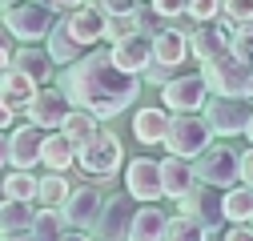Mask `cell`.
Returning a JSON list of instances; mask_svg holds the SVG:
<instances>
[{"mask_svg":"<svg viewBox=\"0 0 253 241\" xmlns=\"http://www.w3.org/2000/svg\"><path fill=\"white\" fill-rule=\"evenodd\" d=\"M56 84L69 93L73 105L88 109L92 117H101V120L125 113L141 97V73L121 69L109 52H92V48L81 60L65 65V73H60Z\"/></svg>","mask_w":253,"mask_h":241,"instance_id":"6da1fadb","label":"cell"},{"mask_svg":"<svg viewBox=\"0 0 253 241\" xmlns=\"http://www.w3.org/2000/svg\"><path fill=\"white\" fill-rule=\"evenodd\" d=\"M249 69L253 65H245L233 48H221L201 60V77L209 84V93H217V97H249Z\"/></svg>","mask_w":253,"mask_h":241,"instance_id":"7a4b0ae2","label":"cell"},{"mask_svg":"<svg viewBox=\"0 0 253 241\" xmlns=\"http://www.w3.org/2000/svg\"><path fill=\"white\" fill-rule=\"evenodd\" d=\"M52 20H56V12H52V4H44V0H12V4L0 8V24H4L12 33V40H20V44L44 40Z\"/></svg>","mask_w":253,"mask_h":241,"instance_id":"3957f363","label":"cell"},{"mask_svg":"<svg viewBox=\"0 0 253 241\" xmlns=\"http://www.w3.org/2000/svg\"><path fill=\"white\" fill-rule=\"evenodd\" d=\"M193 173H197V181L201 185H213V189H229V185H237L241 181V153L233 145H205L201 153L193 157Z\"/></svg>","mask_w":253,"mask_h":241,"instance_id":"277c9868","label":"cell"},{"mask_svg":"<svg viewBox=\"0 0 253 241\" xmlns=\"http://www.w3.org/2000/svg\"><path fill=\"white\" fill-rule=\"evenodd\" d=\"M73 165L81 173H88V177H117V169L125 165V145H121L117 133L97 129V137L77 149V161Z\"/></svg>","mask_w":253,"mask_h":241,"instance_id":"5b68a950","label":"cell"},{"mask_svg":"<svg viewBox=\"0 0 253 241\" xmlns=\"http://www.w3.org/2000/svg\"><path fill=\"white\" fill-rule=\"evenodd\" d=\"M209 141H213V129L205 125L201 113H169V129H165V137H161V145L169 149V153L193 161Z\"/></svg>","mask_w":253,"mask_h":241,"instance_id":"8992f818","label":"cell"},{"mask_svg":"<svg viewBox=\"0 0 253 241\" xmlns=\"http://www.w3.org/2000/svg\"><path fill=\"white\" fill-rule=\"evenodd\" d=\"M69 109H73L69 93H65L60 84L48 80V84H37V93L28 97V105H24V120H33V125H41L44 133H52V129L65 125Z\"/></svg>","mask_w":253,"mask_h":241,"instance_id":"52a82bcc","label":"cell"},{"mask_svg":"<svg viewBox=\"0 0 253 241\" xmlns=\"http://www.w3.org/2000/svg\"><path fill=\"white\" fill-rule=\"evenodd\" d=\"M201 117L217 137H237V133H245V120H249V97H217V93H209L205 105H201Z\"/></svg>","mask_w":253,"mask_h":241,"instance_id":"ba28073f","label":"cell"},{"mask_svg":"<svg viewBox=\"0 0 253 241\" xmlns=\"http://www.w3.org/2000/svg\"><path fill=\"white\" fill-rule=\"evenodd\" d=\"M205 97H209V84H205L201 73H181V69H177V73L161 84V101H165L169 113H201Z\"/></svg>","mask_w":253,"mask_h":241,"instance_id":"9c48e42d","label":"cell"},{"mask_svg":"<svg viewBox=\"0 0 253 241\" xmlns=\"http://www.w3.org/2000/svg\"><path fill=\"white\" fill-rule=\"evenodd\" d=\"M177 205H181V213H185V217H193V221L205 229V241L221 233V221H225V213H221V193H213V185L201 189V181H197L189 193L177 197Z\"/></svg>","mask_w":253,"mask_h":241,"instance_id":"30bf717a","label":"cell"},{"mask_svg":"<svg viewBox=\"0 0 253 241\" xmlns=\"http://www.w3.org/2000/svg\"><path fill=\"white\" fill-rule=\"evenodd\" d=\"M101 205H105V189L77 185V189H69L65 201H60V213H65V225H77V229L92 233V225H97V217H101Z\"/></svg>","mask_w":253,"mask_h":241,"instance_id":"8fae6325","label":"cell"},{"mask_svg":"<svg viewBox=\"0 0 253 241\" xmlns=\"http://www.w3.org/2000/svg\"><path fill=\"white\" fill-rule=\"evenodd\" d=\"M125 193L133 201H161V161L153 157H133L125 161Z\"/></svg>","mask_w":253,"mask_h":241,"instance_id":"7c38bea8","label":"cell"},{"mask_svg":"<svg viewBox=\"0 0 253 241\" xmlns=\"http://www.w3.org/2000/svg\"><path fill=\"white\" fill-rule=\"evenodd\" d=\"M41 141H44V129L24 120L20 129L8 133V165L12 169H33L41 165Z\"/></svg>","mask_w":253,"mask_h":241,"instance_id":"4fadbf2b","label":"cell"},{"mask_svg":"<svg viewBox=\"0 0 253 241\" xmlns=\"http://www.w3.org/2000/svg\"><path fill=\"white\" fill-rule=\"evenodd\" d=\"M109 56L117 60L121 69H129V73H145V65L153 60V37L145 33V28H137V33L113 40L109 44Z\"/></svg>","mask_w":253,"mask_h":241,"instance_id":"5bb4252c","label":"cell"},{"mask_svg":"<svg viewBox=\"0 0 253 241\" xmlns=\"http://www.w3.org/2000/svg\"><path fill=\"white\" fill-rule=\"evenodd\" d=\"M65 24H69V33H73L84 48H92V44L105 40V12L92 4V0H84V4L73 8V12H65Z\"/></svg>","mask_w":253,"mask_h":241,"instance_id":"9a60e30c","label":"cell"},{"mask_svg":"<svg viewBox=\"0 0 253 241\" xmlns=\"http://www.w3.org/2000/svg\"><path fill=\"white\" fill-rule=\"evenodd\" d=\"M221 48H229V24L221 16L217 20H201V24L189 28V56L205 60V56H213Z\"/></svg>","mask_w":253,"mask_h":241,"instance_id":"2e32d148","label":"cell"},{"mask_svg":"<svg viewBox=\"0 0 253 241\" xmlns=\"http://www.w3.org/2000/svg\"><path fill=\"white\" fill-rule=\"evenodd\" d=\"M153 60H157V65L181 69L185 60H189V33H185V28H177V24H165L161 33L153 37Z\"/></svg>","mask_w":253,"mask_h":241,"instance_id":"e0dca14e","label":"cell"},{"mask_svg":"<svg viewBox=\"0 0 253 241\" xmlns=\"http://www.w3.org/2000/svg\"><path fill=\"white\" fill-rule=\"evenodd\" d=\"M33 93H37V80L28 77V73H20L16 65H4V69H0V101H4L16 117L24 113V105H28Z\"/></svg>","mask_w":253,"mask_h":241,"instance_id":"ac0fdd59","label":"cell"},{"mask_svg":"<svg viewBox=\"0 0 253 241\" xmlns=\"http://www.w3.org/2000/svg\"><path fill=\"white\" fill-rule=\"evenodd\" d=\"M33 213H37V209H33L28 197H4V201H0V237H8V241L28 237Z\"/></svg>","mask_w":253,"mask_h":241,"instance_id":"d6986e66","label":"cell"},{"mask_svg":"<svg viewBox=\"0 0 253 241\" xmlns=\"http://www.w3.org/2000/svg\"><path fill=\"white\" fill-rule=\"evenodd\" d=\"M193 185H197L193 161H189V157H177V153H169V157L161 161V193L177 201L181 193H189Z\"/></svg>","mask_w":253,"mask_h":241,"instance_id":"ffe728a7","label":"cell"},{"mask_svg":"<svg viewBox=\"0 0 253 241\" xmlns=\"http://www.w3.org/2000/svg\"><path fill=\"white\" fill-rule=\"evenodd\" d=\"M44 52L52 56V65H73V60H81L88 48L69 33V24H65V20H52V28L44 33Z\"/></svg>","mask_w":253,"mask_h":241,"instance_id":"44dd1931","label":"cell"},{"mask_svg":"<svg viewBox=\"0 0 253 241\" xmlns=\"http://www.w3.org/2000/svg\"><path fill=\"white\" fill-rule=\"evenodd\" d=\"M125 237L129 241H157V237H165V213L157 209V201H141V209L129 217V225H125Z\"/></svg>","mask_w":253,"mask_h":241,"instance_id":"7402d4cb","label":"cell"},{"mask_svg":"<svg viewBox=\"0 0 253 241\" xmlns=\"http://www.w3.org/2000/svg\"><path fill=\"white\" fill-rule=\"evenodd\" d=\"M73 161H77V145H73L65 133H60V129L44 133V141H41V165H44V169H56V173H65Z\"/></svg>","mask_w":253,"mask_h":241,"instance_id":"603a6c76","label":"cell"},{"mask_svg":"<svg viewBox=\"0 0 253 241\" xmlns=\"http://www.w3.org/2000/svg\"><path fill=\"white\" fill-rule=\"evenodd\" d=\"M12 65H16L20 73H28L37 84H48V80H52V56H48L44 48H37V44H20V48L12 52Z\"/></svg>","mask_w":253,"mask_h":241,"instance_id":"cb8c5ba5","label":"cell"},{"mask_svg":"<svg viewBox=\"0 0 253 241\" xmlns=\"http://www.w3.org/2000/svg\"><path fill=\"white\" fill-rule=\"evenodd\" d=\"M165 129H169V109H137V117H133V137H137L141 145H161Z\"/></svg>","mask_w":253,"mask_h":241,"instance_id":"d4e9b609","label":"cell"},{"mask_svg":"<svg viewBox=\"0 0 253 241\" xmlns=\"http://www.w3.org/2000/svg\"><path fill=\"white\" fill-rule=\"evenodd\" d=\"M97 129H101V117H92V113H88V109H81V105H73V109H69V117H65V125H60V133H65L77 149H81L84 141L97 137Z\"/></svg>","mask_w":253,"mask_h":241,"instance_id":"484cf974","label":"cell"},{"mask_svg":"<svg viewBox=\"0 0 253 241\" xmlns=\"http://www.w3.org/2000/svg\"><path fill=\"white\" fill-rule=\"evenodd\" d=\"M221 213H225V221H249L253 217V189L245 181L221 189Z\"/></svg>","mask_w":253,"mask_h":241,"instance_id":"4316f807","label":"cell"},{"mask_svg":"<svg viewBox=\"0 0 253 241\" xmlns=\"http://www.w3.org/2000/svg\"><path fill=\"white\" fill-rule=\"evenodd\" d=\"M65 233V213H60V205H41L33 213V225H28V237L37 241H48V237H60Z\"/></svg>","mask_w":253,"mask_h":241,"instance_id":"83f0119b","label":"cell"},{"mask_svg":"<svg viewBox=\"0 0 253 241\" xmlns=\"http://www.w3.org/2000/svg\"><path fill=\"white\" fill-rule=\"evenodd\" d=\"M129 217H133V213H129L121 201H105L97 225H92V233H97V237H125V225H129Z\"/></svg>","mask_w":253,"mask_h":241,"instance_id":"f1b7e54d","label":"cell"},{"mask_svg":"<svg viewBox=\"0 0 253 241\" xmlns=\"http://www.w3.org/2000/svg\"><path fill=\"white\" fill-rule=\"evenodd\" d=\"M69 181H65V173H56V169H48L41 181H37V193H33V205H60L69 197Z\"/></svg>","mask_w":253,"mask_h":241,"instance_id":"f546056e","label":"cell"},{"mask_svg":"<svg viewBox=\"0 0 253 241\" xmlns=\"http://www.w3.org/2000/svg\"><path fill=\"white\" fill-rule=\"evenodd\" d=\"M165 237H169V241H205V229H201L193 217L177 213V217H165Z\"/></svg>","mask_w":253,"mask_h":241,"instance_id":"4dcf8cb0","label":"cell"},{"mask_svg":"<svg viewBox=\"0 0 253 241\" xmlns=\"http://www.w3.org/2000/svg\"><path fill=\"white\" fill-rule=\"evenodd\" d=\"M141 28V12H117V16H105V40H121V37H129Z\"/></svg>","mask_w":253,"mask_h":241,"instance_id":"1f68e13d","label":"cell"},{"mask_svg":"<svg viewBox=\"0 0 253 241\" xmlns=\"http://www.w3.org/2000/svg\"><path fill=\"white\" fill-rule=\"evenodd\" d=\"M33 193H37L33 169H12V173L4 177V197H28V201H33Z\"/></svg>","mask_w":253,"mask_h":241,"instance_id":"d6a6232c","label":"cell"},{"mask_svg":"<svg viewBox=\"0 0 253 241\" xmlns=\"http://www.w3.org/2000/svg\"><path fill=\"white\" fill-rule=\"evenodd\" d=\"M229 48L245 60V65H253V20H245V24H233V28H229Z\"/></svg>","mask_w":253,"mask_h":241,"instance_id":"836d02e7","label":"cell"},{"mask_svg":"<svg viewBox=\"0 0 253 241\" xmlns=\"http://www.w3.org/2000/svg\"><path fill=\"white\" fill-rule=\"evenodd\" d=\"M221 20H225L229 28L253 20V0H221Z\"/></svg>","mask_w":253,"mask_h":241,"instance_id":"e575fe53","label":"cell"},{"mask_svg":"<svg viewBox=\"0 0 253 241\" xmlns=\"http://www.w3.org/2000/svg\"><path fill=\"white\" fill-rule=\"evenodd\" d=\"M185 16L189 20H217L221 16V0H185Z\"/></svg>","mask_w":253,"mask_h":241,"instance_id":"d590c367","label":"cell"},{"mask_svg":"<svg viewBox=\"0 0 253 241\" xmlns=\"http://www.w3.org/2000/svg\"><path fill=\"white\" fill-rule=\"evenodd\" d=\"M149 8L161 20H173V16H185V0H149Z\"/></svg>","mask_w":253,"mask_h":241,"instance_id":"8d00e7d4","label":"cell"},{"mask_svg":"<svg viewBox=\"0 0 253 241\" xmlns=\"http://www.w3.org/2000/svg\"><path fill=\"white\" fill-rule=\"evenodd\" d=\"M173 73H177L173 65H157V60H149V65H145V77H149V84H157V88H161Z\"/></svg>","mask_w":253,"mask_h":241,"instance_id":"74e56055","label":"cell"},{"mask_svg":"<svg viewBox=\"0 0 253 241\" xmlns=\"http://www.w3.org/2000/svg\"><path fill=\"white\" fill-rule=\"evenodd\" d=\"M105 16H117V12H137V0H92Z\"/></svg>","mask_w":253,"mask_h":241,"instance_id":"f35d334b","label":"cell"},{"mask_svg":"<svg viewBox=\"0 0 253 241\" xmlns=\"http://www.w3.org/2000/svg\"><path fill=\"white\" fill-rule=\"evenodd\" d=\"M225 237L229 241H253V221H233V229Z\"/></svg>","mask_w":253,"mask_h":241,"instance_id":"ab89813d","label":"cell"},{"mask_svg":"<svg viewBox=\"0 0 253 241\" xmlns=\"http://www.w3.org/2000/svg\"><path fill=\"white\" fill-rule=\"evenodd\" d=\"M12 65V33L8 28H0V69Z\"/></svg>","mask_w":253,"mask_h":241,"instance_id":"60d3db41","label":"cell"},{"mask_svg":"<svg viewBox=\"0 0 253 241\" xmlns=\"http://www.w3.org/2000/svg\"><path fill=\"white\" fill-rule=\"evenodd\" d=\"M241 181L253 189V149H245V153H241Z\"/></svg>","mask_w":253,"mask_h":241,"instance_id":"b9f144b4","label":"cell"},{"mask_svg":"<svg viewBox=\"0 0 253 241\" xmlns=\"http://www.w3.org/2000/svg\"><path fill=\"white\" fill-rule=\"evenodd\" d=\"M52 4V12H73V8H81L84 0H48Z\"/></svg>","mask_w":253,"mask_h":241,"instance_id":"7bdbcfd3","label":"cell"},{"mask_svg":"<svg viewBox=\"0 0 253 241\" xmlns=\"http://www.w3.org/2000/svg\"><path fill=\"white\" fill-rule=\"evenodd\" d=\"M12 120H16V113H12L4 101H0V129H12Z\"/></svg>","mask_w":253,"mask_h":241,"instance_id":"ee69618b","label":"cell"},{"mask_svg":"<svg viewBox=\"0 0 253 241\" xmlns=\"http://www.w3.org/2000/svg\"><path fill=\"white\" fill-rule=\"evenodd\" d=\"M4 165H8V133L0 129V169H4Z\"/></svg>","mask_w":253,"mask_h":241,"instance_id":"f6af8a7d","label":"cell"},{"mask_svg":"<svg viewBox=\"0 0 253 241\" xmlns=\"http://www.w3.org/2000/svg\"><path fill=\"white\" fill-rule=\"evenodd\" d=\"M245 137H249V145H253V109H249V120H245Z\"/></svg>","mask_w":253,"mask_h":241,"instance_id":"bcb514c9","label":"cell"},{"mask_svg":"<svg viewBox=\"0 0 253 241\" xmlns=\"http://www.w3.org/2000/svg\"><path fill=\"white\" fill-rule=\"evenodd\" d=\"M249 97H253V69H249Z\"/></svg>","mask_w":253,"mask_h":241,"instance_id":"7dc6e473","label":"cell"},{"mask_svg":"<svg viewBox=\"0 0 253 241\" xmlns=\"http://www.w3.org/2000/svg\"><path fill=\"white\" fill-rule=\"evenodd\" d=\"M4 4H12V0H0V8H4Z\"/></svg>","mask_w":253,"mask_h":241,"instance_id":"c3c4849f","label":"cell"},{"mask_svg":"<svg viewBox=\"0 0 253 241\" xmlns=\"http://www.w3.org/2000/svg\"><path fill=\"white\" fill-rule=\"evenodd\" d=\"M249 221H253V217H249Z\"/></svg>","mask_w":253,"mask_h":241,"instance_id":"681fc988","label":"cell"}]
</instances>
